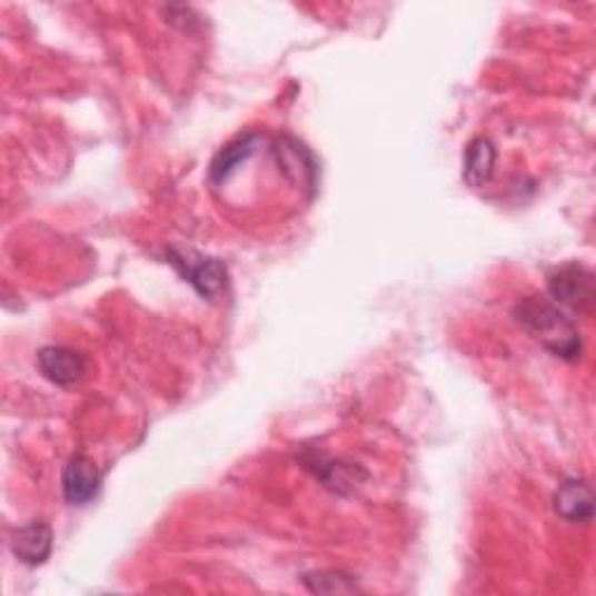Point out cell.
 <instances>
[{
  "mask_svg": "<svg viewBox=\"0 0 596 596\" xmlns=\"http://www.w3.org/2000/svg\"><path fill=\"white\" fill-rule=\"evenodd\" d=\"M496 166V147L489 138H476L470 140L464 155V180L468 187L480 189L485 187Z\"/></svg>",
  "mask_w": 596,
  "mask_h": 596,
  "instance_id": "ba28073f",
  "label": "cell"
},
{
  "mask_svg": "<svg viewBox=\"0 0 596 596\" xmlns=\"http://www.w3.org/2000/svg\"><path fill=\"white\" fill-rule=\"evenodd\" d=\"M38 366L47 380L54 385H74L85 378L87 359L78 350L63 345H47L38 352Z\"/></svg>",
  "mask_w": 596,
  "mask_h": 596,
  "instance_id": "5b68a950",
  "label": "cell"
},
{
  "mask_svg": "<svg viewBox=\"0 0 596 596\" xmlns=\"http://www.w3.org/2000/svg\"><path fill=\"white\" fill-rule=\"evenodd\" d=\"M553 506L562 519L574 522V525H587L594 515L592 487L583 478H568L555 491Z\"/></svg>",
  "mask_w": 596,
  "mask_h": 596,
  "instance_id": "8992f818",
  "label": "cell"
},
{
  "mask_svg": "<svg viewBox=\"0 0 596 596\" xmlns=\"http://www.w3.org/2000/svg\"><path fill=\"white\" fill-rule=\"evenodd\" d=\"M306 587L315 594H355L361 592L355 578L340 574V570H317L304 578Z\"/></svg>",
  "mask_w": 596,
  "mask_h": 596,
  "instance_id": "9c48e42d",
  "label": "cell"
},
{
  "mask_svg": "<svg viewBox=\"0 0 596 596\" xmlns=\"http://www.w3.org/2000/svg\"><path fill=\"white\" fill-rule=\"evenodd\" d=\"M548 291L555 304L574 312H589L594 308V276L580 264H566L550 272Z\"/></svg>",
  "mask_w": 596,
  "mask_h": 596,
  "instance_id": "3957f363",
  "label": "cell"
},
{
  "mask_svg": "<svg viewBox=\"0 0 596 596\" xmlns=\"http://www.w3.org/2000/svg\"><path fill=\"white\" fill-rule=\"evenodd\" d=\"M170 264L176 266L187 282L201 294L208 301H217V298L227 291V266H224L219 259L212 257H201L193 252H178L170 250Z\"/></svg>",
  "mask_w": 596,
  "mask_h": 596,
  "instance_id": "7a4b0ae2",
  "label": "cell"
},
{
  "mask_svg": "<svg viewBox=\"0 0 596 596\" xmlns=\"http://www.w3.org/2000/svg\"><path fill=\"white\" fill-rule=\"evenodd\" d=\"M517 325L525 329L545 350L559 359L576 361L583 352V340L578 327L559 306L548 298L527 296L515 306Z\"/></svg>",
  "mask_w": 596,
  "mask_h": 596,
  "instance_id": "6da1fadb",
  "label": "cell"
},
{
  "mask_svg": "<svg viewBox=\"0 0 596 596\" xmlns=\"http://www.w3.org/2000/svg\"><path fill=\"white\" fill-rule=\"evenodd\" d=\"M54 548V536L44 522H31V525L17 529L12 536V553L19 562L29 566H40L49 559Z\"/></svg>",
  "mask_w": 596,
  "mask_h": 596,
  "instance_id": "52a82bcc",
  "label": "cell"
},
{
  "mask_svg": "<svg viewBox=\"0 0 596 596\" xmlns=\"http://www.w3.org/2000/svg\"><path fill=\"white\" fill-rule=\"evenodd\" d=\"M61 487L70 506H87L96 499L98 489H101V470H98L91 457L74 455L63 468Z\"/></svg>",
  "mask_w": 596,
  "mask_h": 596,
  "instance_id": "277c9868",
  "label": "cell"
}]
</instances>
